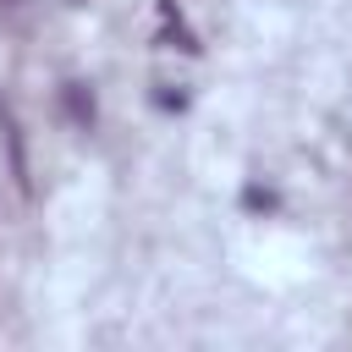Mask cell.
Instances as JSON below:
<instances>
[{"mask_svg": "<svg viewBox=\"0 0 352 352\" xmlns=\"http://www.w3.org/2000/svg\"><path fill=\"white\" fill-rule=\"evenodd\" d=\"M160 44H165V50H182V55H198V38H192V28L182 22L176 0H160Z\"/></svg>", "mask_w": 352, "mask_h": 352, "instance_id": "cell-1", "label": "cell"}, {"mask_svg": "<svg viewBox=\"0 0 352 352\" xmlns=\"http://www.w3.org/2000/svg\"><path fill=\"white\" fill-rule=\"evenodd\" d=\"M60 104H66L72 126H94V94H88V82H60Z\"/></svg>", "mask_w": 352, "mask_h": 352, "instance_id": "cell-2", "label": "cell"}, {"mask_svg": "<svg viewBox=\"0 0 352 352\" xmlns=\"http://www.w3.org/2000/svg\"><path fill=\"white\" fill-rule=\"evenodd\" d=\"M0 138H6V154H11V176H16V187H28V160H22V138H16L11 104H0Z\"/></svg>", "mask_w": 352, "mask_h": 352, "instance_id": "cell-3", "label": "cell"}]
</instances>
